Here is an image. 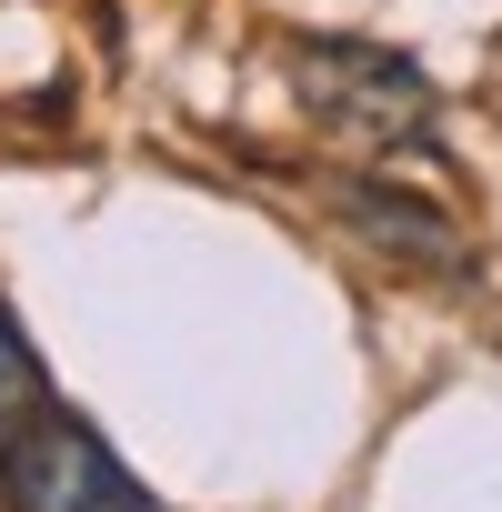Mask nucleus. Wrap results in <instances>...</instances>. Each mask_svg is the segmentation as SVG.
Masks as SVG:
<instances>
[{
	"instance_id": "1",
	"label": "nucleus",
	"mask_w": 502,
	"mask_h": 512,
	"mask_svg": "<svg viewBox=\"0 0 502 512\" xmlns=\"http://www.w3.org/2000/svg\"><path fill=\"white\" fill-rule=\"evenodd\" d=\"M0 512H171L131 462L71 412L21 332V312L0 302Z\"/></svg>"
},
{
	"instance_id": "2",
	"label": "nucleus",
	"mask_w": 502,
	"mask_h": 512,
	"mask_svg": "<svg viewBox=\"0 0 502 512\" xmlns=\"http://www.w3.org/2000/svg\"><path fill=\"white\" fill-rule=\"evenodd\" d=\"M292 91L322 131H352L372 151H422L432 141V71L392 41H352V31H322V41H292Z\"/></svg>"
},
{
	"instance_id": "3",
	"label": "nucleus",
	"mask_w": 502,
	"mask_h": 512,
	"mask_svg": "<svg viewBox=\"0 0 502 512\" xmlns=\"http://www.w3.org/2000/svg\"><path fill=\"white\" fill-rule=\"evenodd\" d=\"M332 211H342V231H362L392 272H462V231L432 211V201H412L402 181H382V171H352V181H332Z\"/></svg>"
}]
</instances>
